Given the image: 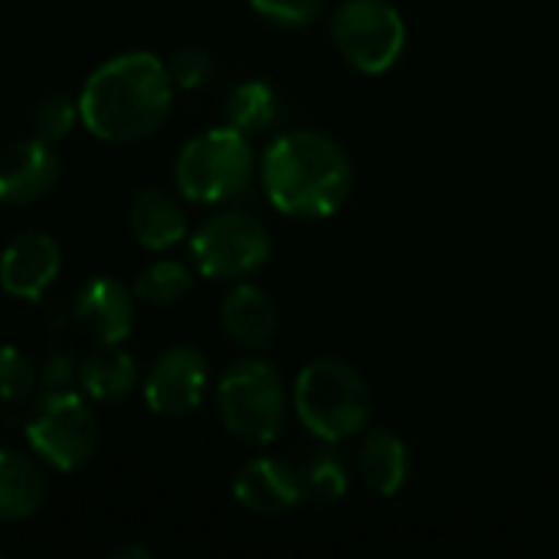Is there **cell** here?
Masks as SVG:
<instances>
[{
  "mask_svg": "<svg viewBox=\"0 0 559 559\" xmlns=\"http://www.w3.org/2000/svg\"><path fill=\"white\" fill-rule=\"evenodd\" d=\"M174 88L157 56L124 52L88 75L79 95V118L102 141H141L167 121Z\"/></svg>",
  "mask_w": 559,
  "mask_h": 559,
  "instance_id": "6da1fadb",
  "label": "cell"
},
{
  "mask_svg": "<svg viewBox=\"0 0 559 559\" xmlns=\"http://www.w3.org/2000/svg\"><path fill=\"white\" fill-rule=\"evenodd\" d=\"M262 187L275 210L301 219H324L347 203L354 167L344 147L328 134L292 131L265 151Z\"/></svg>",
  "mask_w": 559,
  "mask_h": 559,
  "instance_id": "7a4b0ae2",
  "label": "cell"
},
{
  "mask_svg": "<svg viewBox=\"0 0 559 559\" xmlns=\"http://www.w3.org/2000/svg\"><path fill=\"white\" fill-rule=\"evenodd\" d=\"M295 409L301 426L321 442H344L367 429L373 396L367 380L341 360H311L295 383Z\"/></svg>",
  "mask_w": 559,
  "mask_h": 559,
  "instance_id": "3957f363",
  "label": "cell"
},
{
  "mask_svg": "<svg viewBox=\"0 0 559 559\" xmlns=\"http://www.w3.org/2000/svg\"><path fill=\"white\" fill-rule=\"evenodd\" d=\"M216 409L223 426L249 442L269 445L278 439L285 426V386L272 364L265 360H239L233 364L216 390Z\"/></svg>",
  "mask_w": 559,
  "mask_h": 559,
  "instance_id": "277c9868",
  "label": "cell"
},
{
  "mask_svg": "<svg viewBox=\"0 0 559 559\" xmlns=\"http://www.w3.org/2000/svg\"><path fill=\"white\" fill-rule=\"evenodd\" d=\"M255 154L242 131L213 128L187 141L177 157V187L193 203H219L242 193L252 180Z\"/></svg>",
  "mask_w": 559,
  "mask_h": 559,
  "instance_id": "5b68a950",
  "label": "cell"
},
{
  "mask_svg": "<svg viewBox=\"0 0 559 559\" xmlns=\"http://www.w3.org/2000/svg\"><path fill=\"white\" fill-rule=\"evenodd\" d=\"M337 52L360 72L380 75L406 49V23L390 0H344L331 16Z\"/></svg>",
  "mask_w": 559,
  "mask_h": 559,
  "instance_id": "8992f818",
  "label": "cell"
},
{
  "mask_svg": "<svg viewBox=\"0 0 559 559\" xmlns=\"http://www.w3.org/2000/svg\"><path fill=\"white\" fill-rule=\"evenodd\" d=\"M26 439L33 452L59 472L82 468L98 445V426L92 409L72 390L46 393L26 419Z\"/></svg>",
  "mask_w": 559,
  "mask_h": 559,
  "instance_id": "52a82bcc",
  "label": "cell"
},
{
  "mask_svg": "<svg viewBox=\"0 0 559 559\" xmlns=\"http://www.w3.org/2000/svg\"><path fill=\"white\" fill-rule=\"evenodd\" d=\"M190 252L210 278H246L269 262L272 236L249 213H219L193 233Z\"/></svg>",
  "mask_w": 559,
  "mask_h": 559,
  "instance_id": "ba28073f",
  "label": "cell"
},
{
  "mask_svg": "<svg viewBox=\"0 0 559 559\" xmlns=\"http://www.w3.org/2000/svg\"><path fill=\"white\" fill-rule=\"evenodd\" d=\"M210 386V364L193 347H170L164 350L144 380L147 409L167 419H180L193 413Z\"/></svg>",
  "mask_w": 559,
  "mask_h": 559,
  "instance_id": "9c48e42d",
  "label": "cell"
},
{
  "mask_svg": "<svg viewBox=\"0 0 559 559\" xmlns=\"http://www.w3.org/2000/svg\"><path fill=\"white\" fill-rule=\"evenodd\" d=\"M59 180V154L43 138L10 141L0 147V203L29 206Z\"/></svg>",
  "mask_w": 559,
  "mask_h": 559,
  "instance_id": "30bf717a",
  "label": "cell"
},
{
  "mask_svg": "<svg viewBox=\"0 0 559 559\" xmlns=\"http://www.w3.org/2000/svg\"><path fill=\"white\" fill-rule=\"evenodd\" d=\"M59 246L46 233H20L0 255V288L13 298L36 301L59 275Z\"/></svg>",
  "mask_w": 559,
  "mask_h": 559,
  "instance_id": "8fae6325",
  "label": "cell"
},
{
  "mask_svg": "<svg viewBox=\"0 0 559 559\" xmlns=\"http://www.w3.org/2000/svg\"><path fill=\"white\" fill-rule=\"evenodd\" d=\"M233 495L246 511L262 514V518L288 514L292 508L305 501L295 462H282V459L246 462L233 481Z\"/></svg>",
  "mask_w": 559,
  "mask_h": 559,
  "instance_id": "7c38bea8",
  "label": "cell"
},
{
  "mask_svg": "<svg viewBox=\"0 0 559 559\" xmlns=\"http://www.w3.org/2000/svg\"><path fill=\"white\" fill-rule=\"evenodd\" d=\"M75 321L98 344H121L131 334L134 301L118 278H92L75 301Z\"/></svg>",
  "mask_w": 559,
  "mask_h": 559,
  "instance_id": "4fadbf2b",
  "label": "cell"
},
{
  "mask_svg": "<svg viewBox=\"0 0 559 559\" xmlns=\"http://www.w3.org/2000/svg\"><path fill=\"white\" fill-rule=\"evenodd\" d=\"M223 331L242 347H265L278 331V308L259 285H239L219 308Z\"/></svg>",
  "mask_w": 559,
  "mask_h": 559,
  "instance_id": "5bb4252c",
  "label": "cell"
},
{
  "mask_svg": "<svg viewBox=\"0 0 559 559\" xmlns=\"http://www.w3.org/2000/svg\"><path fill=\"white\" fill-rule=\"evenodd\" d=\"M357 475L380 498L400 495L403 485L409 481V449H406V442L393 429H373L364 439L360 452H357Z\"/></svg>",
  "mask_w": 559,
  "mask_h": 559,
  "instance_id": "9a60e30c",
  "label": "cell"
},
{
  "mask_svg": "<svg viewBox=\"0 0 559 559\" xmlns=\"http://www.w3.org/2000/svg\"><path fill=\"white\" fill-rule=\"evenodd\" d=\"M128 226H131V236L144 249H170L187 233L180 203L170 193H164V190H141L131 200Z\"/></svg>",
  "mask_w": 559,
  "mask_h": 559,
  "instance_id": "2e32d148",
  "label": "cell"
},
{
  "mask_svg": "<svg viewBox=\"0 0 559 559\" xmlns=\"http://www.w3.org/2000/svg\"><path fill=\"white\" fill-rule=\"evenodd\" d=\"M46 501V481L39 468L20 452L0 449V521H26Z\"/></svg>",
  "mask_w": 559,
  "mask_h": 559,
  "instance_id": "e0dca14e",
  "label": "cell"
},
{
  "mask_svg": "<svg viewBox=\"0 0 559 559\" xmlns=\"http://www.w3.org/2000/svg\"><path fill=\"white\" fill-rule=\"evenodd\" d=\"M118 344H102V350L88 354L79 364V383L82 390L98 403H118L131 393L138 380V367L124 350H115Z\"/></svg>",
  "mask_w": 559,
  "mask_h": 559,
  "instance_id": "ac0fdd59",
  "label": "cell"
},
{
  "mask_svg": "<svg viewBox=\"0 0 559 559\" xmlns=\"http://www.w3.org/2000/svg\"><path fill=\"white\" fill-rule=\"evenodd\" d=\"M328 445H331V442H324V445L305 452V455L295 462L298 481H301V495H305V501H311V504H334V501H341L344 491H347V465H344V459H341L334 449H328Z\"/></svg>",
  "mask_w": 559,
  "mask_h": 559,
  "instance_id": "d6986e66",
  "label": "cell"
},
{
  "mask_svg": "<svg viewBox=\"0 0 559 559\" xmlns=\"http://www.w3.org/2000/svg\"><path fill=\"white\" fill-rule=\"evenodd\" d=\"M226 118L242 134H259L275 124L278 118V95L269 82H242L226 98Z\"/></svg>",
  "mask_w": 559,
  "mask_h": 559,
  "instance_id": "ffe728a7",
  "label": "cell"
},
{
  "mask_svg": "<svg viewBox=\"0 0 559 559\" xmlns=\"http://www.w3.org/2000/svg\"><path fill=\"white\" fill-rule=\"evenodd\" d=\"M193 288L187 265L180 262H154L134 278V298L144 305H174Z\"/></svg>",
  "mask_w": 559,
  "mask_h": 559,
  "instance_id": "44dd1931",
  "label": "cell"
},
{
  "mask_svg": "<svg viewBox=\"0 0 559 559\" xmlns=\"http://www.w3.org/2000/svg\"><path fill=\"white\" fill-rule=\"evenodd\" d=\"M39 377L16 347H0V403H23L33 396Z\"/></svg>",
  "mask_w": 559,
  "mask_h": 559,
  "instance_id": "7402d4cb",
  "label": "cell"
},
{
  "mask_svg": "<svg viewBox=\"0 0 559 559\" xmlns=\"http://www.w3.org/2000/svg\"><path fill=\"white\" fill-rule=\"evenodd\" d=\"M79 118V105L66 95H49L36 105V115H33V128H36V138L43 141H59L72 131Z\"/></svg>",
  "mask_w": 559,
  "mask_h": 559,
  "instance_id": "603a6c76",
  "label": "cell"
},
{
  "mask_svg": "<svg viewBox=\"0 0 559 559\" xmlns=\"http://www.w3.org/2000/svg\"><path fill=\"white\" fill-rule=\"evenodd\" d=\"M252 10L278 26H308L321 16L324 0H252Z\"/></svg>",
  "mask_w": 559,
  "mask_h": 559,
  "instance_id": "cb8c5ba5",
  "label": "cell"
},
{
  "mask_svg": "<svg viewBox=\"0 0 559 559\" xmlns=\"http://www.w3.org/2000/svg\"><path fill=\"white\" fill-rule=\"evenodd\" d=\"M167 72H170V79H174L177 88H200L213 75V59L203 49H180L170 59Z\"/></svg>",
  "mask_w": 559,
  "mask_h": 559,
  "instance_id": "d4e9b609",
  "label": "cell"
},
{
  "mask_svg": "<svg viewBox=\"0 0 559 559\" xmlns=\"http://www.w3.org/2000/svg\"><path fill=\"white\" fill-rule=\"evenodd\" d=\"M39 380H43L46 393L72 390V383L79 380V360H75L69 350H56V354H49V360H46Z\"/></svg>",
  "mask_w": 559,
  "mask_h": 559,
  "instance_id": "484cf974",
  "label": "cell"
},
{
  "mask_svg": "<svg viewBox=\"0 0 559 559\" xmlns=\"http://www.w3.org/2000/svg\"><path fill=\"white\" fill-rule=\"evenodd\" d=\"M121 557H141V559H147V557H151V554H147V550H134V547H128V550H118V554H115V559H121Z\"/></svg>",
  "mask_w": 559,
  "mask_h": 559,
  "instance_id": "4316f807",
  "label": "cell"
}]
</instances>
